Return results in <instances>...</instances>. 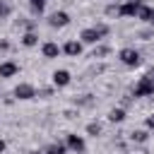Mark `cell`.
Wrapping results in <instances>:
<instances>
[{"instance_id":"21","label":"cell","mask_w":154,"mask_h":154,"mask_svg":"<svg viewBox=\"0 0 154 154\" xmlns=\"http://www.w3.org/2000/svg\"><path fill=\"white\" fill-rule=\"evenodd\" d=\"M5 149H7V142L0 137V154H5Z\"/></svg>"},{"instance_id":"13","label":"cell","mask_w":154,"mask_h":154,"mask_svg":"<svg viewBox=\"0 0 154 154\" xmlns=\"http://www.w3.org/2000/svg\"><path fill=\"white\" fill-rule=\"evenodd\" d=\"M38 43V34L36 31H26L24 36H22V46H26V48H34Z\"/></svg>"},{"instance_id":"20","label":"cell","mask_w":154,"mask_h":154,"mask_svg":"<svg viewBox=\"0 0 154 154\" xmlns=\"http://www.w3.org/2000/svg\"><path fill=\"white\" fill-rule=\"evenodd\" d=\"M144 125H147V130H154V113H152V116H147Z\"/></svg>"},{"instance_id":"3","label":"cell","mask_w":154,"mask_h":154,"mask_svg":"<svg viewBox=\"0 0 154 154\" xmlns=\"http://www.w3.org/2000/svg\"><path fill=\"white\" fill-rule=\"evenodd\" d=\"M132 96H135V99H144V96H154V79H152L149 75H144V77H140V79H137V84H135V89H132Z\"/></svg>"},{"instance_id":"11","label":"cell","mask_w":154,"mask_h":154,"mask_svg":"<svg viewBox=\"0 0 154 154\" xmlns=\"http://www.w3.org/2000/svg\"><path fill=\"white\" fill-rule=\"evenodd\" d=\"M63 53H67V55L77 58V55L82 53V41H75V38H70V41L63 46Z\"/></svg>"},{"instance_id":"22","label":"cell","mask_w":154,"mask_h":154,"mask_svg":"<svg viewBox=\"0 0 154 154\" xmlns=\"http://www.w3.org/2000/svg\"><path fill=\"white\" fill-rule=\"evenodd\" d=\"M147 75H149V77L154 79V67H149V70H147Z\"/></svg>"},{"instance_id":"18","label":"cell","mask_w":154,"mask_h":154,"mask_svg":"<svg viewBox=\"0 0 154 154\" xmlns=\"http://www.w3.org/2000/svg\"><path fill=\"white\" fill-rule=\"evenodd\" d=\"M87 135L99 137V135H101V125H99V123H89V125H87Z\"/></svg>"},{"instance_id":"4","label":"cell","mask_w":154,"mask_h":154,"mask_svg":"<svg viewBox=\"0 0 154 154\" xmlns=\"http://www.w3.org/2000/svg\"><path fill=\"white\" fill-rule=\"evenodd\" d=\"M142 5H144V0H125L123 5H118V14L120 17H137Z\"/></svg>"},{"instance_id":"8","label":"cell","mask_w":154,"mask_h":154,"mask_svg":"<svg viewBox=\"0 0 154 154\" xmlns=\"http://www.w3.org/2000/svg\"><path fill=\"white\" fill-rule=\"evenodd\" d=\"M51 77H53V87H58V89H63V87H67V84L72 82V75H70L67 70H63V67L55 70Z\"/></svg>"},{"instance_id":"12","label":"cell","mask_w":154,"mask_h":154,"mask_svg":"<svg viewBox=\"0 0 154 154\" xmlns=\"http://www.w3.org/2000/svg\"><path fill=\"white\" fill-rule=\"evenodd\" d=\"M137 19H142L144 24H152V26H154V7L142 5V7H140V12H137Z\"/></svg>"},{"instance_id":"14","label":"cell","mask_w":154,"mask_h":154,"mask_svg":"<svg viewBox=\"0 0 154 154\" xmlns=\"http://www.w3.org/2000/svg\"><path fill=\"white\" fill-rule=\"evenodd\" d=\"M108 120L111 123H123L125 120V108H111L108 111Z\"/></svg>"},{"instance_id":"7","label":"cell","mask_w":154,"mask_h":154,"mask_svg":"<svg viewBox=\"0 0 154 154\" xmlns=\"http://www.w3.org/2000/svg\"><path fill=\"white\" fill-rule=\"evenodd\" d=\"M14 99H19V101H29V99H34L36 96V89L31 87V84H26V82H22V84H17L14 87Z\"/></svg>"},{"instance_id":"15","label":"cell","mask_w":154,"mask_h":154,"mask_svg":"<svg viewBox=\"0 0 154 154\" xmlns=\"http://www.w3.org/2000/svg\"><path fill=\"white\" fill-rule=\"evenodd\" d=\"M65 152H67V147L63 142H53V144L46 147V154H65Z\"/></svg>"},{"instance_id":"1","label":"cell","mask_w":154,"mask_h":154,"mask_svg":"<svg viewBox=\"0 0 154 154\" xmlns=\"http://www.w3.org/2000/svg\"><path fill=\"white\" fill-rule=\"evenodd\" d=\"M106 34H108V24L87 26V29H82V34H79V41H82V43H99V41H101Z\"/></svg>"},{"instance_id":"5","label":"cell","mask_w":154,"mask_h":154,"mask_svg":"<svg viewBox=\"0 0 154 154\" xmlns=\"http://www.w3.org/2000/svg\"><path fill=\"white\" fill-rule=\"evenodd\" d=\"M65 147H67V149H72V152H77V154H82V152L87 149V142H84V137H82V135L70 132V135L65 137Z\"/></svg>"},{"instance_id":"6","label":"cell","mask_w":154,"mask_h":154,"mask_svg":"<svg viewBox=\"0 0 154 154\" xmlns=\"http://www.w3.org/2000/svg\"><path fill=\"white\" fill-rule=\"evenodd\" d=\"M70 24V14L65 12V10H58V12H53L51 17H48V26H53V29H63V26H67Z\"/></svg>"},{"instance_id":"19","label":"cell","mask_w":154,"mask_h":154,"mask_svg":"<svg viewBox=\"0 0 154 154\" xmlns=\"http://www.w3.org/2000/svg\"><path fill=\"white\" fill-rule=\"evenodd\" d=\"M10 12H12V5H10V2H5V0H0V19L10 17Z\"/></svg>"},{"instance_id":"16","label":"cell","mask_w":154,"mask_h":154,"mask_svg":"<svg viewBox=\"0 0 154 154\" xmlns=\"http://www.w3.org/2000/svg\"><path fill=\"white\" fill-rule=\"evenodd\" d=\"M130 137H132V142H147L149 140V132L147 130H132Z\"/></svg>"},{"instance_id":"23","label":"cell","mask_w":154,"mask_h":154,"mask_svg":"<svg viewBox=\"0 0 154 154\" xmlns=\"http://www.w3.org/2000/svg\"><path fill=\"white\" fill-rule=\"evenodd\" d=\"M29 154H38V152H29Z\"/></svg>"},{"instance_id":"9","label":"cell","mask_w":154,"mask_h":154,"mask_svg":"<svg viewBox=\"0 0 154 154\" xmlns=\"http://www.w3.org/2000/svg\"><path fill=\"white\" fill-rule=\"evenodd\" d=\"M41 53H43L46 60H53V58H58V55L63 53V48H60L55 41H46V43L41 46Z\"/></svg>"},{"instance_id":"17","label":"cell","mask_w":154,"mask_h":154,"mask_svg":"<svg viewBox=\"0 0 154 154\" xmlns=\"http://www.w3.org/2000/svg\"><path fill=\"white\" fill-rule=\"evenodd\" d=\"M46 2H48V0H29V7H31L34 14H41L43 7H46Z\"/></svg>"},{"instance_id":"2","label":"cell","mask_w":154,"mask_h":154,"mask_svg":"<svg viewBox=\"0 0 154 154\" xmlns=\"http://www.w3.org/2000/svg\"><path fill=\"white\" fill-rule=\"evenodd\" d=\"M118 60H120L125 67H140V65H142V53H140L137 48H132V46H125V48L118 51Z\"/></svg>"},{"instance_id":"10","label":"cell","mask_w":154,"mask_h":154,"mask_svg":"<svg viewBox=\"0 0 154 154\" xmlns=\"http://www.w3.org/2000/svg\"><path fill=\"white\" fill-rule=\"evenodd\" d=\"M17 72H19V65H17L14 60H2V63H0V77H2V79L14 77Z\"/></svg>"}]
</instances>
